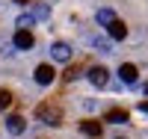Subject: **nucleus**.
Masks as SVG:
<instances>
[{"label":"nucleus","instance_id":"7ed1b4c3","mask_svg":"<svg viewBox=\"0 0 148 139\" xmlns=\"http://www.w3.org/2000/svg\"><path fill=\"white\" fill-rule=\"evenodd\" d=\"M107 80H110V71H107L104 65H92V68H89V83L95 86V89H104Z\"/></svg>","mask_w":148,"mask_h":139},{"label":"nucleus","instance_id":"6e6552de","mask_svg":"<svg viewBox=\"0 0 148 139\" xmlns=\"http://www.w3.org/2000/svg\"><path fill=\"white\" fill-rule=\"evenodd\" d=\"M6 130H9L12 136H21L24 130H27V121H24L21 116H9V118H6Z\"/></svg>","mask_w":148,"mask_h":139},{"label":"nucleus","instance_id":"9d476101","mask_svg":"<svg viewBox=\"0 0 148 139\" xmlns=\"http://www.w3.org/2000/svg\"><path fill=\"white\" fill-rule=\"evenodd\" d=\"M107 121H110V124H125V121H127V112H125V110H110V112H107Z\"/></svg>","mask_w":148,"mask_h":139},{"label":"nucleus","instance_id":"a211bd4d","mask_svg":"<svg viewBox=\"0 0 148 139\" xmlns=\"http://www.w3.org/2000/svg\"><path fill=\"white\" fill-rule=\"evenodd\" d=\"M116 139H125V136H116Z\"/></svg>","mask_w":148,"mask_h":139},{"label":"nucleus","instance_id":"0eeeda50","mask_svg":"<svg viewBox=\"0 0 148 139\" xmlns=\"http://www.w3.org/2000/svg\"><path fill=\"white\" fill-rule=\"evenodd\" d=\"M107 33H110V39L121 42V39H125V36H127V27H125V24H121L119 18H113V21L107 24Z\"/></svg>","mask_w":148,"mask_h":139},{"label":"nucleus","instance_id":"423d86ee","mask_svg":"<svg viewBox=\"0 0 148 139\" xmlns=\"http://www.w3.org/2000/svg\"><path fill=\"white\" fill-rule=\"evenodd\" d=\"M51 56H53L56 62H68V59H71V47H68L65 42H53V45H51Z\"/></svg>","mask_w":148,"mask_h":139},{"label":"nucleus","instance_id":"20e7f679","mask_svg":"<svg viewBox=\"0 0 148 139\" xmlns=\"http://www.w3.org/2000/svg\"><path fill=\"white\" fill-rule=\"evenodd\" d=\"M119 77H121V83H125V86H133V83H136V77H139V68L133 65V62H125V65L119 68Z\"/></svg>","mask_w":148,"mask_h":139},{"label":"nucleus","instance_id":"f3484780","mask_svg":"<svg viewBox=\"0 0 148 139\" xmlns=\"http://www.w3.org/2000/svg\"><path fill=\"white\" fill-rule=\"evenodd\" d=\"M15 3H30V0H15Z\"/></svg>","mask_w":148,"mask_h":139},{"label":"nucleus","instance_id":"39448f33","mask_svg":"<svg viewBox=\"0 0 148 139\" xmlns=\"http://www.w3.org/2000/svg\"><path fill=\"white\" fill-rule=\"evenodd\" d=\"M12 42H15V47H18V50H30V47L36 45V39H33V33H30V30H18Z\"/></svg>","mask_w":148,"mask_h":139},{"label":"nucleus","instance_id":"ddd939ff","mask_svg":"<svg viewBox=\"0 0 148 139\" xmlns=\"http://www.w3.org/2000/svg\"><path fill=\"white\" fill-rule=\"evenodd\" d=\"M95 18H98V24H101V27H107V24L116 18V12H113V9H98V15H95Z\"/></svg>","mask_w":148,"mask_h":139},{"label":"nucleus","instance_id":"6ab92c4d","mask_svg":"<svg viewBox=\"0 0 148 139\" xmlns=\"http://www.w3.org/2000/svg\"><path fill=\"white\" fill-rule=\"evenodd\" d=\"M89 139H95V136H89Z\"/></svg>","mask_w":148,"mask_h":139},{"label":"nucleus","instance_id":"1a4fd4ad","mask_svg":"<svg viewBox=\"0 0 148 139\" xmlns=\"http://www.w3.org/2000/svg\"><path fill=\"white\" fill-rule=\"evenodd\" d=\"M80 130L86 136H95V139H101V121H83L80 124Z\"/></svg>","mask_w":148,"mask_h":139},{"label":"nucleus","instance_id":"dca6fc26","mask_svg":"<svg viewBox=\"0 0 148 139\" xmlns=\"http://www.w3.org/2000/svg\"><path fill=\"white\" fill-rule=\"evenodd\" d=\"M142 98H145V101H148V83H145V86H142Z\"/></svg>","mask_w":148,"mask_h":139},{"label":"nucleus","instance_id":"9b49d317","mask_svg":"<svg viewBox=\"0 0 148 139\" xmlns=\"http://www.w3.org/2000/svg\"><path fill=\"white\" fill-rule=\"evenodd\" d=\"M33 18L36 21H47V18H51V9H47L45 3H36L33 6Z\"/></svg>","mask_w":148,"mask_h":139},{"label":"nucleus","instance_id":"4468645a","mask_svg":"<svg viewBox=\"0 0 148 139\" xmlns=\"http://www.w3.org/2000/svg\"><path fill=\"white\" fill-rule=\"evenodd\" d=\"M9 107H12V92L0 89V110H9Z\"/></svg>","mask_w":148,"mask_h":139},{"label":"nucleus","instance_id":"2eb2a0df","mask_svg":"<svg viewBox=\"0 0 148 139\" xmlns=\"http://www.w3.org/2000/svg\"><path fill=\"white\" fill-rule=\"evenodd\" d=\"M139 110H142V112H148V101H142V104H139Z\"/></svg>","mask_w":148,"mask_h":139},{"label":"nucleus","instance_id":"f8f14e48","mask_svg":"<svg viewBox=\"0 0 148 139\" xmlns=\"http://www.w3.org/2000/svg\"><path fill=\"white\" fill-rule=\"evenodd\" d=\"M18 30H30L33 24H36V18H33V12H24V15H18Z\"/></svg>","mask_w":148,"mask_h":139},{"label":"nucleus","instance_id":"f257e3e1","mask_svg":"<svg viewBox=\"0 0 148 139\" xmlns=\"http://www.w3.org/2000/svg\"><path fill=\"white\" fill-rule=\"evenodd\" d=\"M36 118H39L42 124L59 127V124H62V110H59V104H39L36 107Z\"/></svg>","mask_w":148,"mask_h":139},{"label":"nucleus","instance_id":"f03ea898","mask_svg":"<svg viewBox=\"0 0 148 139\" xmlns=\"http://www.w3.org/2000/svg\"><path fill=\"white\" fill-rule=\"evenodd\" d=\"M36 83L39 86H51L53 83V77H56V71H53V65H47V62H42V65H36Z\"/></svg>","mask_w":148,"mask_h":139}]
</instances>
